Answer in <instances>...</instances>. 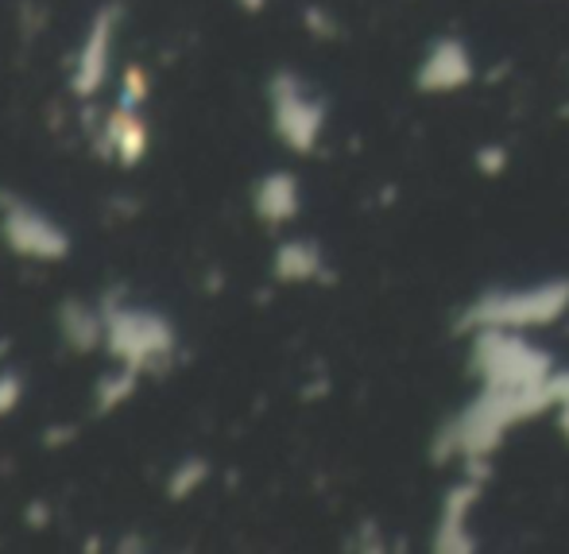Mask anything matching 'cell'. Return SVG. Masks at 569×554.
Wrapping results in <instances>:
<instances>
[{
    "label": "cell",
    "instance_id": "6da1fadb",
    "mask_svg": "<svg viewBox=\"0 0 569 554\" xmlns=\"http://www.w3.org/2000/svg\"><path fill=\"white\" fill-rule=\"evenodd\" d=\"M555 384H516V388H503V384H480V396L465 407L461 415H453L450 427L438 435L435 457H465V462H485L496 449L503 435L519 423L535 419V415L555 412Z\"/></svg>",
    "mask_w": 569,
    "mask_h": 554
},
{
    "label": "cell",
    "instance_id": "7a4b0ae2",
    "mask_svg": "<svg viewBox=\"0 0 569 554\" xmlns=\"http://www.w3.org/2000/svg\"><path fill=\"white\" fill-rule=\"evenodd\" d=\"M569 310V279H542L535 287H511V291H485L465 310V330H531L550 326Z\"/></svg>",
    "mask_w": 569,
    "mask_h": 554
},
{
    "label": "cell",
    "instance_id": "3957f363",
    "mask_svg": "<svg viewBox=\"0 0 569 554\" xmlns=\"http://www.w3.org/2000/svg\"><path fill=\"white\" fill-rule=\"evenodd\" d=\"M469 368L480 376V384H542L555 376V360L547 349H535L523 337V330H472V353Z\"/></svg>",
    "mask_w": 569,
    "mask_h": 554
},
{
    "label": "cell",
    "instance_id": "277c9868",
    "mask_svg": "<svg viewBox=\"0 0 569 554\" xmlns=\"http://www.w3.org/2000/svg\"><path fill=\"white\" fill-rule=\"evenodd\" d=\"M106 349L113 353L120 365L136 368H163L167 360L174 357V337L171 323L156 310H143V307H124V303L106 299Z\"/></svg>",
    "mask_w": 569,
    "mask_h": 554
},
{
    "label": "cell",
    "instance_id": "5b68a950",
    "mask_svg": "<svg viewBox=\"0 0 569 554\" xmlns=\"http://www.w3.org/2000/svg\"><path fill=\"white\" fill-rule=\"evenodd\" d=\"M268 98H271V125H276L279 140L291 151H299V156L315 151L318 136H322V128H326L322 98H315L310 86L302 82L299 75H291V70H279V75L271 78Z\"/></svg>",
    "mask_w": 569,
    "mask_h": 554
},
{
    "label": "cell",
    "instance_id": "8992f818",
    "mask_svg": "<svg viewBox=\"0 0 569 554\" xmlns=\"http://www.w3.org/2000/svg\"><path fill=\"white\" fill-rule=\"evenodd\" d=\"M0 237L16 256H28L39 264H59L70 253V237L59 221H51L43 210H36L23 198L0 195Z\"/></svg>",
    "mask_w": 569,
    "mask_h": 554
},
{
    "label": "cell",
    "instance_id": "52a82bcc",
    "mask_svg": "<svg viewBox=\"0 0 569 554\" xmlns=\"http://www.w3.org/2000/svg\"><path fill=\"white\" fill-rule=\"evenodd\" d=\"M117 23H120V8H101L93 16L90 31L82 39V51L74 62V78H70V90L74 98H93L101 86L109 82V62H113V39H117Z\"/></svg>",
    "mask_w": 569,
    "mask_h": 554
},
{
    "label": "cell",
    "instance_id": "ba28073f",
    "mask_svg": "<svg viewBox=\"0 0 569 554\" xmlns=\"http://www.w3.org/2000/svg\"><path fill=\"white\" fill-rule=\"evenodd\" d=\"M415 82H419V90H427V93H453V90H461V86H469L472 82L469 47L450 36L435 39L427 59H422L419 75H415Z\"/></svg>",
    "mask_w": 569,
    "mask_h": 554
},
{
    "label": "cell",
    "instance_id": "9c48e42d",
    "mask_svg": "<svg viewBox=\"0 0 569 554\" xmlns=\"http://www.w3.org/2000/svg\"><path fill=\"white\" fill-rule=\"evenodd\" d=\"M480 496V481L469 477L461 485H453L442 501V516H438V532H435V547L446 554H465L472 551V532H469V516H472V504Z\"/></svg>",
    "mask_w": 569,
    "mask_h": 554
},
{
    "label": "cell",
    "instance_id": "30bf717a",
    "mask_svg": "<svg viewBox=\"0 0 569 554\" xmlns=\"http://www.w3.org/2000/svg\"><path fill=\"white\" fill-rule=\"evenodd\" d=\"M252 210L263 225H287L299 218L302 210V187L291 171H271L256 182L252 190Z\"/></svg>",
    "mask_w": 569,
    "mask_h": 554
},
{
    "label": "cell",
    "instance_id": "8fae6325",
    "mask_svg": "<svg viewBox=\"0 0 569 554\" xmlns=\"http://www.w3.org/2000/svg\"><path fill=\"white\" fill-rule=\"evenodd\" d=\"M101 140H106V148L113 151L124 167H136L143 156H148V120L140 117V109L136 106H120L106 117V128H101Z\"/></svg>",
    "mask_w": 569,
    "mask_h": 554
},
{
    "label": "cell",
    "instance_id": "7c38bea8",
    "mask_svg": "<svg viewBox=\"0 0 569 554\" xmlns=\"http://www.w3.org/2000/svg\"><path fill=\"white\" fill-rule=\"evenodd\" d=\"M59 334L74 353H90L106 345V310L86 307L82 299H67L59 307Z\"/></svg>",
    "mask_w": 569,
    "mask_h": 554
},
{
    "label": "cell",
    "instance_id": "4fadbf2b",
    "mask_svg": "<svg viewBox=\"0 0 569 554\" xmlns=\"http://www.w3.org/2000/svg\"><path fill=\"white\" fill-rule=\"evenodd\" d=\"M322 248L307 237H291L276 248V260H271V271H276L279 284H310V279L322 276Z\"/></svg>",
    "mask_w": 569,
    "mask_h": 554
},
{
    "label": "cell",
    "instance_id": "5bb4252c",
    "mask_svg": "<svg viewBox=\"0 0 569 554\" xmlns=\"http://www.w3.org/2000/svg\"><path fill=\"white\" fill-rule=\"evenodd\" d=\"M136 380H140V373L128 368V365H120V373H113V376H101L98 392H93V407H98V415L117 412V407L136 392Z\"/></svg>",
    "mask_w": 569,
    "mask_h": 554
},
{
    "label": "cell",
    "instance_id": "9a60e30c",
    "mask_svg": "<svg viewBox=\"0 0 569 554\" xmlns=\"http://www.w3.org/2000/svg\"><path fill=\"white\" fill-rule=\"evenodd\" d=\"M206 477H210V462H206V457H187V462H179L171 469L167 496H171V501H187V496H194L198 488L206 485Z\"/></svg>",
    "mask_w": 569,
    "mask_h": 554
},
{
    "label": "cell",
    "instance_id": "2e32d148",
    "mask_svg": "<svg viewBox=\"0 0 569 554\" xmlns=\"http://www.w3.org/2000/svg\"><path fill=\"white\" fill-rule=\"evenodd\" d=\"M148 93H151V78L140 67H124V75H120V101L140 109L148 101Z\"/></svg>",
    "mask_w": 569,
    "mask_h": 554
},
{
    "label": "cell",
    "instance_id": "e0dca14e",
    "mask_svg": "<svg viewBox=\"0 0 569 554\" xmlns=\"http://www.w3.org/2000/svg\"><path fill=\"white\" fill-rule=\"evenodd\" d=\"M23 399V376L20 373H4L0 376V415L16 412V404Z\"/></svg>",
    "mask_w": 569,
    "mask_h": 554
},
{
    "label": "cell",
    "instance_id": "ac0fdd59",
    "mask_svg": "<svg viewBox=\"0 0 569 554\" xmlns=\"http://www.w3.org/2000/svg\"><path fill=\"white\" fill-rule=\"evenodd\" d=\"M550 384H555V399H558V427H562V435L569 438V368H555V376H550Z\"/></svg>",
    "mask_w": 569,
    "mask_h": 554
},
{
    "label": "cell",
    "instance_id": "d6986e66",
    "mask_svg": "<svg viewBox=\"0 0 569 554\" xmlns=\"http://www.w3.org/2000/svg\"><path fill=\"white\" fill-rule=\"evenodd\" d=\"M480 159H485V171H500V167L503 164H508V151H503V148H496V151H480Z\"/></svg>",
    "mask_w": 569,
    "mask_h": 554
},
{
    "label": "cell",
    "instance_id": "ffe728a7",
    "mask_svg": "<svg viewBox=\"0 0 569 554\" xmlns=\"http://www.w3.org/2000/svg\"><path fill=\"white\" fill-rule=\"evenodd\" d=\"M237 4L244 8V12L256 16V12H263V4H268V0H237Z\"/></svg>",
    "mask_w": 569,
    "mask_h": 554
}]
</instances>
